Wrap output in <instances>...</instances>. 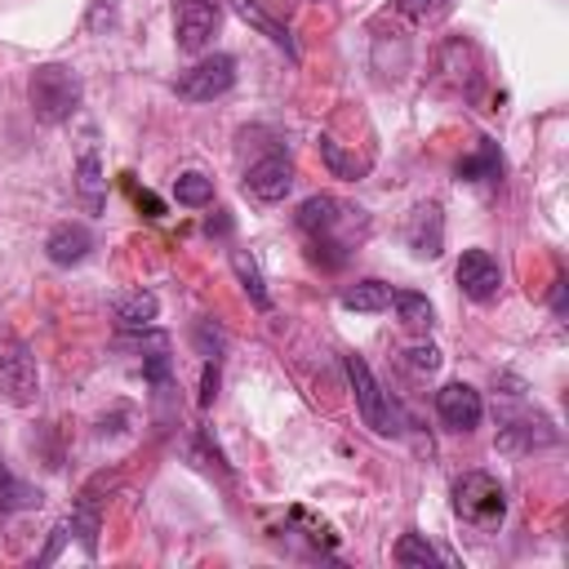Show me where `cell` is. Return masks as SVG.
Segmentation results:
<instances>
[{"instance_id":"cell-1","label":"cell","mask_w":569,"mask_h":569,"mask_svg":"<svg viewBox=\"0 0 569 569\" xmlns=\"http://www.w3.org/2000/svg\"><path fill=\"white\" fill-rule=\"evenodd\" d=\"M298 231L307 236L311 262H320L325 271H338L347 267L351 249L369 236V213L338 196H307L298 204Z\"/></svg>"},{"instance_id":"cell-2","label":"cell","mask_w":569,"mask_h":569,"mask_svg":"<svg viewBox=\"0 0 569 569\" xmlns=\"http://www.w3.org/2000/svg\"><path fill=\"white\" fill-rule=\"evenodd\" d=\"M80 93H84L80 89V76L67 62H40L31 71V84H27V98H31V111H36L40 124L71 120L76 107H80Z\"/></svg>"},{"instance_id":"cell-3","label":"cell","mask_w":569,"mask_h":569,"mask_svg":"<svg viewBox=\"0 0 569 569\" xmlns=\"http://www.w3.org/2000/svg\"><path fill=\"white\" fill-rule=\"evenodd\" d=\"M453 516L480 533L498 529L507 520V489L489 471H462L453 480Z\"/></svg>"},{"instance_id":"cell-4","label":"cell","mask_w":569,"mask_h":569,"mask_svg":"<svg viewBox=\"0 0 569 569\" xmlns=\"http://www.w3.org/2000/svg\"><path fill=\"white\" fill-rule=\"evenodd\" d=\"M342 369H347V382H351V391H356V405H360V418H365V427L369 431H378V436H400V409L391 405V396L378 387V378H373V369L365 365V356H342Z\"/></svg>"},{"instance_id":"cell-5","label":"cell","mask_w":569,"mask_h":569,"mask_svg":"<svg viewBox=\"0 0 569 569\" xmlns=\"http://www.w3.org/2000/svg\"><path fill=\"white\" fill-rule=\"evenodd\" d=\"M0 391L13 405H31L40 391V373H36V356L18 333H0Z\"/></svg>"},{"instance_id":"cell-6","label":"cell","mask_w":569,"mask_h":569,"mask_svg":"<svg viewBox=\"0 0 569 569\" xmlns=\"http://www.w3.org/2000/svg\"><path fill=\"white\" fill-rule=\"evenodd\" d=\"M231 84H236V58H231V53H209V58H200L196 67H187L173 89H178V98H187V102H213V98H222Z\"/></svg>"},{"instance_id":"cell-7","label":"cell","mask_w":569,"mask_h":569,"mask_svg":"<svg viewBox=\"0 0 569 569\" xmlns=\"http://www.w3.org/2000/svg\"><path fill=\"white\" fill-rule=\"evenodd\" d=\"M244 191H249L253 200H262V204L284 200V196L293 191V160H289L284 151H267L262 160L249 164V173H244Z\"/></svg>"},{"instance_id":"cell-8","label":"cell","mask_w":569,"mask_h":569,"mask_svg":"<svg viewBox=\"0 0 569 569\" xmlns=\"http://www.w3.org/2000/svg\"><path fill=\"white\" fill-rule=\"evenodd\" d=\"M458 289L471 298V302H489V298H498V289H502V267H498V258L489 253V249H467L462 258H458Z\"/></svg>"},{"instance_id":"cell-9","label":"cell","mask_w":569,"mask_h":569,"mask_svg":"<svg viewBox=\"0 0 569 569\" xmlns=\"http://www.w3.org/2000/svg\"><path fill=\"white\" fill-rule=\"evenodd\" d=\"M218 31V4L209 0H178L173 9V36L182 53H200Z\"/></svg>"},{"instance_id":"cell-10","label":"cell","mask_w":569,"mask_h":569,"mask_svg":"<svg viewBox=\"0 0 569 569\" xmlns=\"http://www.w3.org/2000/svg\"><path fill=\"white\" fill-rule=\"evenodd\" d=\"M436 413H440V422H445L449 431H476L480 418H485V400H480V391L467 387V382H445V387L436 391Z\"/></svg>"},{"instance_id":"cell-11","label":"cell","mask_w":569,"mask_h":569,"mask_svg":"<svg viewBox=\"0 0 569 569\" xmlns=\"http://www.w3.org/2000/svg\"><path fill=\"white\" fill-rule=\"evenodd\" d=\"M405 240H409V249L418 258H440V249H445V213H440L436 200L413 204V213L405 222Z\"/></svg>"},{"instance_id":"cell-12","label":"cell","mask_w":569,"mask_h":569,"mask_svg":"<svg viewBox=\"0 0 569 569\" xmlns=\"http://www.w3.org/2000/svg\"><path fill=\"white\" fill-rule=\"evenodd\" d=\"M89 249H93V231H89L84 222H58V227L49 231V240H44V253H49V262H58V267L84 262Z\"/></svg>"},{"instance_id":"cell-13","label":"cell","mask_w":569,"mask_h":569,"mask_svg":"<svg viewBox=\"0 0 569 569\" xmlns=\"http://www.w3.org/2000/svg\"><path fill=\"white\" fill-rule=\"evenodd\" d=\"M231 9H236V13H240L249 27H253V31H262V36H267L276 49H284V53L298 62V44H293L289 27H284V22H276V18H271V13H267L258 0H231Z\"/></svg>"},{"instance_id":"cell-14","label":"cell","mask_w":569,"mask_h":569,"mask_svg":"<svg viewBox=\"0 0 569 569\" xmlns=\"http://www.w3.org/2000/svg\"><path fill=\"white\" fill-rule=\"evenodd\" d=\"M111 311H116V320H120L124 329H147V325L160 316V298H156L151 289H129V293H120V298L111 302Z\"/></svg>"},{"instance_id":"cell-15","label":"cell","mask_w":569,"mask_h":569,"mask_svg":"<svg viewBox=\"0 0 569 569\" xmlns=\"http://www.w3.org/2000/svg\"><path fill=\"white\" fill-rule=\"evenodd\" d=\"M556 431L547 418H511L502 431H498V445L502 449H538V445H551Z\"/></svg>"},{"instance_id":"cell-16","label":"cell","mask_w":569,"mask_h":569,"mask_svg":"<svg viewBox=\"0 0 569 569\" xmlns=\"http://www.w3.org/2000/svg\"><path fill=\"white\" fill-rule=\"evenodd\" d=\"M391 307H396V316H400V325H405L409 333H427V329L436 325V311H431L427 293H413V289H391Z\"/></svg>"},{"instance_id":"cell-17","label":"cell","mask_w":569,"mask_h":569,"mask_svg":"<svg viewBox=\"0 0 569 569\" xmlns=\"http://www.w3.org/2000/svg\"><path fill=\"white\" fill-rule=\"evenodd\" d=\"M338 302L347 307V311H387L391 307V284H382V280H356V284H347L342 293H338Z\"/></svg>"},{"instance_id":"cell-18","label":"cell","mask_w":569,"mask_h":569,"mask_svg":"<svg viewBox=\"0 0 569 569\" xmlns=\"http://www.w3.org/2000/svg\"><path fill=\"white\" fill-rule=\"evenodd\" d=\"M498 173H502V156H498V147L489 138H480V147L458 160V178L462 182H493Z\"/></svg>"},{"instance_id":"cell-19","label":"cell","mask_w":569,"mask_h":569,"mask_svg":"<svg viewBox=\"0 0 569 569\" xmlns=\"http://www.w3.org/2000/svg\"><path fill=\"white\" fill-rule=\"evenodd\" d=\"M76 191H80V200H84V209L89 213H98L102 209V200H107V178H102V169H98V156L89 151V156H80V164H76Z\"/></svg>"},{"instance_id":"cell-20","label":"cell","mask_w":569,"mask_h":569,"mask_svg":"<svg viewBox=\"0 0 569 569\" xmlns=\"http://www.w3.org/2000/svg\"><path fill=\"white\" fill-rule=\"evenodd\" d=\"M231 271H236V280L244 284V293H249V302L258 307V311H267L271 307V298H267V284H262V271H258V262L244 253V249H236L231 253Z\"/></svg>"},{"instance_id":"cell-21","label":"cell","mask_w":569,"mask_h":569,"mask_svg":"<svg viewBox=\"0 0 569 569\" xmlns=\"http://www.w3.org/2000/svg\"><path fill=\"white\" fill-rule=\"evenodd\" d=\"M173 200H178V204H187V209L209 204V200H213V178H204L200 169L178 173V178H173Z\"/></svg>"},{"instance_id":"cell-22","label":"cell","mask_w":569,"mask_h":569,"mask_svg":"<svg viewBox=\"0 0 569 569\" xmlns=\"http://www.w3.org/2000/svg\"><path fill=\"white\" fill-rule=\"evenodd\" d=\"M40 502V489H31V485H22L9 467H0V516H9V511H22V507H36Z\"/></svg>"},{"instance_id":"cell-23","label":"cell","mask_w":569,"mask_h":569,"mask_svg":"<svg viewBox=\"0 0 569 569\" xmlns=\"http://www.w3.org/2000/svg\"><path fill=\"white\" fill-rule=\"evenodd\" d=\"M396 560L409 565V569H427V565H440L445 556H440L422 533H405V538L396 542Z\"/></svg>"},{"instance_id":"cell-24","label":"cell","mask_w":569,"mask_h":569,"mask_svg":"<svg viewBox=\"0 0 569 569\" xmlns=\"http://www.w3.org/2000/svg\"><path fill=\"white\" fill-rule=\"evenodd\" d=\"M320 156H325V164L338 173V178H360L365 169H369V160H356V156H347L333 138H320Z\"/></svg>"},{"instance_id":"cell-25","label":"cell","mask_w":569,"mask_h":569,"mask_svg":"<svg viewBox=\"0 0 569 569\" xmlns=\"http://www.w3.org/2000/svg\"><path fill=\"white\" fill-rule=\"evenodd\" d=\"M405 365H409L413 373H436V369H440V351H436L431 342H413V347L405 351Z\"/></svg>"},{"instance_id":"cell-26","label":"cell","mask_w":569,"mask_h":569,"mask_svg":"<svg viewBox=\"0 0 569 569\" xmlns=\"http://www.w3.org/2000/svg\"><path fill=\"white\" fill-rule=\"evenodd\" d=\"M409 22H422V18H431V13H440L449 0H391Z\"/></svg>"},{"instance_id":"cell-27","label":"cell","mask_w":569,"mask_h":569,"mask_svg":"<svg viewBox=\"0 0 569 569\" xmlns=\"http://www.w3.org/2000/svg\"><path fill=\"white\" fill-rule=\"evenodd\" d=\"M196 342H200V351H204L209 360H218V356H222V329H209V320H200V325H196Z\"/></svg>"},{"instance_id":"cell-28","label":"cell","mask_w":569,"mask_h":569,"mask_svg":"<svg viewBox=\"0 0 569 569\" xmlns=\"http://www.w3.org/2000/svg\"><path fill=\"white\" fill-rule=\"evenodd\" d=\"M218 396V360H204V378H200V405L209 409Z\"/></svg>"},{"instance_id":"cell-29","label":"cell","mask_w":569,"mask_h":569,"mask_svg":"<svg viewBox=\"0 0 569 569\" xmlns=\"http://www.w3.org/2000/svg\"><path fill=\"white\" fill-rule=\"evenodd\" d=\"M138 204H147V209H151V218H160V209H164V204H160L151 191H138Z\"/></svg>"},{"instance_id":"cell-30","label":"cell","mask_w":569,"mask_h":569,"mask_svg":"<svg viewBox=\"0 0 569 569\" xmlns=\"http://www.w3.org/2000/svg\"><path fill=\"white\" fill-rule=\"evenodd\" d=\"M551 307H556V316H565V280L556 276V293H551Z\"/></svg>"},{"instance_id":"cell-31","label":"cell","mask_w":569,"mask_h":569,"mask_svg":"<svg viewBox=\"0 0 569 569\" xmlns=\"http://www.w3.org/2000/svg\"><path fill=\"white\" fill-rule=\"evenodd\" d=\"M227 227H231V222H227V213L218 209V218H209V236H213V231H227Z\"/></svg>"}]
</instances>
